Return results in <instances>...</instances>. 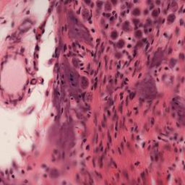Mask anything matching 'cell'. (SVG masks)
I'll return each mask as SVG.
<instances>
[{"mask_svg": "<svg viewBox=\"0 0 185 185\" xmlns=\"http://www.w3.org/2000/svg\"><path fill=\"white\" fill-rule=\"evenodd\" d=\"M68 80H69V83L73 88H76L77 86V80L75 74L72 71H70L68 72Z\"/></svg>", "mask_w": 185, "mask_h": 185, "instance_id": "obj_1", "label": "cell"}]
</instances>
